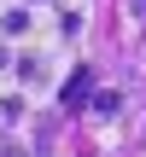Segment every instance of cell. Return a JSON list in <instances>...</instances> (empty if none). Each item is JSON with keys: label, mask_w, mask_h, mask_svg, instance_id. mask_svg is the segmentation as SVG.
Listing matches in <instances>:
<instances>
[{"label": "cell", "mask_w": 146, "mask_h": 157, "mask_svg": "<svg viewBox=\"0 0 146 157\" xmlns=\"http://www.w3.org/2000/svg\"><path fill=\"white\" fill-rule=\"evenodd\" d=\"M82 93H88V70H76V76H70V87H64V99H82Z\"/></svg>", "instance_id": "obj_2"}, {"label": "cell", "mask_w": 146, "mask_h": 157, "mask_svg": "<svg viewBox=\"0 0 146 157\" xmlns=\"http://www.w3.org/2000/svg\"><path fill=\"white\" fill-rule=\"evenodd\" d=\"M29 29H35V17H29V12H23V6H12V12H6V17H0V35H12V41H23V35H29Z\"/></svg>", "instance_id": "obj_1"}]
</instances>
